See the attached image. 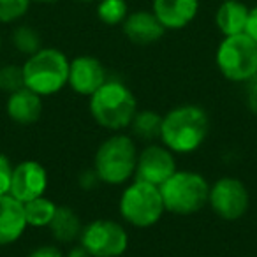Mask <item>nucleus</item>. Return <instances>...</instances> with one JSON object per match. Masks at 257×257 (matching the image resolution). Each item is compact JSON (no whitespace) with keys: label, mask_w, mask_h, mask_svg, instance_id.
I'll list each match as a JSON object with an SVG mask.
<instances>
[{"label":"nucleus","mask_w":257,"mask_h":257,"mask_svg":"<svg viewBox=\"0 0 257 257\" xmlns=\"http://www.w3.org/2000/svg\"><path fill=\"white\" fill-rule=\"evenodd\" d=\"M138 147L133 136L114 133L99 145L93 155V171L100 183L123 185L134 180L138 162Z\"/></svg>","instance_id":"nucleus-3"},{"label":"nucleus","mask_w":257,"mask_h":257,"mask_svg":"<svg viewBox=\"0 0 257 257\" xmlns=\"http://www.w3.org/2000/svg\"><path fill=\"white\" fill-rule=\"evenodd\" d=\"M245 34L250 37V39L257 43V6L248 8V18H246Z\"/></svg>","instance_id":"nucleus-29"},{"label":"nucleus","mask_w":257,"mask_h":257,"mask_svg":"<svg viewBox=\"0 0 257 257\" xmlns=\"http://www.w3.org/2000/svg\"><path fill=\"white\" fill-rule=\"evenodd\" d=\"M152 13L168 30H183L197 18L201 0H152Z\"/></svg>","instance_id":"nucleus-14"},{"label":"nucleus","mask_w":257,"mask_h":257,"mask_svg":"<svg viewBox=\"0 0 257 257\" xmlns=\"http://www.w3.org/2000/svg\"><path fill=\"white\" fill-rule=\"evenodd\" d=\"M62 0H32V4H39V6H53L58 4Z\"/></svg>","instance_id":"nucleus-31"},{"label":"nucleus","mask_w":257,"mask_h":257,"mask_svg":"<svg viewBox=\"0 0 257 257\" xmlns=\"http://www.w3.org/2000/svg\"><path fill=\"white\" fill-rule=\"evenodd\" d=\"M27 257H65L58 246L55 245H41L37 248H34Z\"/></svg>","instance_id":"nucleus-28"},{"label":"nucleus","mask_w":257,"mask_h":257,"mask_svg":"<svg viewBox=\"0 0 257 257\" xmlns=\"http://www.w3.org/2000/svg\"><path fill=\"white\" fill-rule=\"evenodd\" d=\"M78 182H79V187H81L83 190H93L100 183V180L92 168V169H86V171H81Z\"/></svg>","instance_id":"nucleus-27"},{"label":"nucleus","mask_w":257,"mask_h":257,"mask_svg":"<svg viewBox=\"0 0 257 257\" xmlns=\"http://www.w3.org/2000/svg\"><path fill=\"white\" fill-rule=\"evenodd\" d=\"M25 88V76H23V65L8 64L0 67V92L9 93L16 90Z\"/></svg>","instance_id":"nucleus-24"},{"label":"nucleus","mask_w":257,"mask_h":257,"mask_svg":"<svg viewBox=\"0 0 257 257\" xmlns=\"http://www.w3.org/2000/svg\"><path fill=\"white\" fill-rule=\"evenodd\" d=\"M43 97L27 86L9 93L6 102V113L11 118V121L18 125H32L39 121V118L43 116Z\"/></svg>","instance_id":"nucleus-16"},{"label":"nucleus","mask_w":257,"mask_h":257,"mask_svg":"<svg viewBox=\"0 0 257 257\" xmlns=\"http://www.w3.org/2000/svg\"><path fill=\"white\" fill-rule=\"evenodd\" d=\"M217 2H225V0H217Z\"/></svg>","instance_id":"nucleus-34"},{"label":"nucleus","mask_w":257,"mask_h":257,"mask_svg":"<svg viewBox=\"0 0 257 257\" xmlns=\"http://www.w3.org/2000/svg\"><path fill=\"white\" fill-rule=\"evenodd\" d=\"M83 227L85 225L81 224L79 215L69 206H58L53 218H51L50 225H48L53 239L58 243L78 241L83 232Z\"/></svg>","instance_id":"nucleus-18"},{"label":"nucleus","mask_w":257,"mask_h":257,"mask_svg":"<svg viewBox=\"0 0 257 257\" xmlns=\"http://www.w3.org/2000/svg\"><path fill=\"white\" fill-rule=\"evenodd\" d=\"M107 81V72L104 64L92 55H78L69 65V83L72 92L78 95L90 97Z\"/></svg>","instance_id":"nucleus-11"},{"label":"nucleus","mask_w":257,"mask_h":257,"mask_svg":"<svg viewBox=\"0 0 257 257\" xmlns=\"http://www.w3.org/2000/svg\"><path fill=\"white\" fill-rule=\"evenodd\" d=\"M71 60L58 48L43 46L23 62L25 86L41 97L62 92L69 83Z\"/></svg>","instance_id":"nucleus-4"},{"label":"nucleus","mask_w":257,"mask_h":257,"mask_svg":"<svg viewBox=\"0 0 257 257\" xmlns=\"http://www.w3.org/2000/svg\"><path fill=\"white\" fill-rule=\"evenodd\" d=\"M13 168H15V166L11 164L8 155L0 152V196L9 194L11 178H13Z\"/></svg>","instance_id":"nucleus-25"},{"label":"nucleus","mask_w":257,"mask_h":257,"mask_svg":"<svg viewBox=\"0 0 257 257\" xmlns=\"http://www.w3.org/2000/svg\"><path fill=\"white\" fill-rule=\"evenodd\" d=\"M121 32L136 46H150L164 37L166 29L152 13V9H136L131 11L121 23Z\"/></svg>","instance_id":"nucleus-13"},{"label":"nucleus","mask_w":257,"mask_h":257,"mask_svg":"<svg viewBox=\"0 0 257 257\" xmlns=\"http://www.w3.org/2000/svg\"><path fill=\"white\" fill-rule=\"evenodd\" d=\"M159 189L166 211L183 217L201 211L210 197V183L196 171H176Z\"/></svg>","instance_id":"nucleus-5"},{"label":"nucleus","mask_w":257,"mask_h":257,"mask_svg":"<svg viewBox=\"0 0 257 257\" xmlns=\"http://www.w3.org/2000/svg\"><path fill=\"white\" fill-rule=\"evenodd\" d=\"M65 257H92V255H90V253L86 252V248H85V246H83L81 243H79V245L72 246V248L69 250V252H67V255H65Z\"/></svg>","instance_id":"nucleus-30"},{"label":"nucleus","mask_w":257,"mask_h":257,"mask_svg":"<svg viewBox=\"0 0 257 257\" xmlns=\"http://www.w3.org/2000/svg\"><path fill=\"white\" fill-rule=\"evenodd\" d=\"M131 13L127 0H99L95 4V15L100 23L107 27H121Z\"/></svg>","instance_id":"nucleus-22"},{"label":"nucleus","mask_w":257,"mask_h":257,"mask_svg":"<svg viewBox=\"0 0 257 257\" xmlns=\"http://www.w3.org/2000/svg\"><path fill=\"white\" fill-rule=\"evenodd\" d=\"M176 169V159L175 154L164 145L150 143L138 154L136 162V173L134 180L147 182L152 185L161 187L166 180L171 178Z\"/></svg>","instance_id":"nucleus-10"},{"label":"nucleus","mask_w":257,"mask_h":257,"mask_svg":"<svg viewBox=\"0 0 257 257\" xmlns=\"http://www.w3.org/2000/svg\"><path fill=\"white\" fill-rule=\"evenodd\" d=\"M2 44H4V37H2V32H0V51H2Z\"/></svg>","instance_id":"nucleus-33"},{"label":"nucleus","mask_w":257,"mask_h":257,"mask_svg":"<svg viewBox=\"0 0 257 257\" xmlns=\"http://www.w3.org/2000/svg\"><path fill=\"white\" fill-rule=\"evenodd\" d=\"M32 8V0H0V25H16Z\"/></svg>","instance_id":"nucleus-23"},{"label":"nucleus","mask_w":257,"mask_h":257,"mask_svg":"<svg viewBox=\"0 0 257 257\" xmlns=\"http://www.w3.org/2000/svg\"><path fill=\"white\" fill-rule=\"evenodd\" d=\"M9 41H11L13 48L25 57H30L43 48V37H41L39 30L29 23H16L11 30Z\"/></svg>","instance_id":"nucleus-20"},{"label":"nucleus","mask_w":257,"mask_h":257,"mask_svg":"<svg viewBox=\"0 0 257 257\" xmlns=\"http://www.w3.org/2000/svg\"><path fill=\"white\" fill-rule=\"evenodd\" d=\"M48 171L37 161H22L13 168L9 194L22 203L32 201L46 194Z\"/></svg>","instance_id":"nucleus-12"},{"label":"nucleus","mask_w":257,"mask_h":257,"mask_svg":"<svg viewBox=\"0 0 257 257\" xmlns=\"http://www.w3.org/2000/svg\"><path fill=\"white\" fill-rule=\"evenodd\" d=\"M208 204L222 220L234 222L245 217L250 206V194L246 185L238 178L224 176L210 185Z\"/></svg>","instance_id":"nucleus-9"},{"label":"nucleus","mask_w":257,"mask_h":257,"mask_svg":"<svg viewBox=\"0 0 257 257\" xmlns=\"http://www.w3.org/2000/svg\"><path fill=\"white\" fill-rule=\"evenodd\" d=\"M23 208H25L27 224L32 225V227H48L55 211H57L58 204L55 201H51L50 197L41 196L23 203Z\"/></svg>","instance_id":"nucleus-21"},{"label":"nucleus","mask_w":257,"mask_h":257,"mask_svg":"<svg viewBox=\"0 0 257 257\" xmlns=\"http://www.w3.org/2000/svg\"><path fill=\"white\" fill-rule=\"evenodd\" d=\"M133 136L141 141L154 143L155 140H161V127H162V114L152 109L138 111L131 121Z\"/></svg>","instance_id":"nucleus-19"},{"label":"nucleus","mask_w":257,"mask_h":257,"mask_svg":"<svg viewBox=\"0 0 257 257\" xmlns=\"http://www.w3.org/2000/svg\"><path fill=\"white\" fill-rule=\"evenodd\" d=\"M210 133V116L201 106L182 104L162 116L161 143L173 154L199 150Z\"/></svg>","instance_id":"nucleus-1"},{"label":"nucleus","mask_w":257,"mask_h":257,"mask_svg":"<svg viewBox=\"0 0 257 257\" xmlns=\"http://www.w3.org/2000/svg\"><path fill=\"white\" fill-rule=\"evenodd\" d=\"M246 18H248V6L243 0H225L218 2L213 20L222 37H229L245 34Z\"/></svg>","instance_id":"nucleus-17"},{"label":"nucleus","mask_w":257,"mask_h":257,"mask_svg":"<svg viewBox=\"0 0 257 257\" xmlns=\"http://www.w3.org/2000/svg\"><path fill=\"white\" fill-rule=\"evenodd\" d=\"M215 64L227 81H250L257 76V43L246 34L222 37L215 51Z\"/></svg>","instance_id":"nucleus-7"},{"label":"nucleus","mask_w":257,"mask_h":257,"mask_svg":"<svg viewBox=\"0 0 257 257\" xmlns=\"http://www.w3.org/2000/svg\"><path fill=\"white\" fill-rule=\"evenodd\" d=\"M79 243L92 257H120L128 248V232L109 218H97L83 227Z\"/></svg>","instance_id":"nucleus-8"},{"label":"nucleus","mask_w":257,"mask_h":257,"mask_svg":"<svg viewBox=\"0 0 257 257\" xmlns=\"http://www.w3.org/2000/svg\"><path fill=\"white\" fill-rule=\"evenodd\" d=\"M88 99V109L93 121L106 131L120 133L128 128L134 114L138 113V100L133 90L118 79H107Z\"/></svg>","instance_id":"nucleus-2"},{"label":"nucleus","mask_w":257,"mask_h":257,"mask_svg":"<svg viewBox=\"0 0 257 257\" xmlns=\"http://www.w3.org/2000/svg\"><path fill=\"white\" fill-rule=\"evenodd\" d=\"M120 215L133 227H152L162 218L166 211L161 189L147 182L134 180L123 189L118 203Z\"/></svg>","instance_id":"nucleus-6"},{"label":"nucleus","mask_w":257,"mask_h":257,"mask_svg":"<svg viewBox=\"0 0 257 257\" xmlns=\"http://www.w3.org/2000/svg\"><path fill=\"white\" fill-rule=\"evenodd\" d=\"M29 227L23 203L11 194L0 196V246L13 245Z\"/></svg>","instance_id":"nucleus-15"},{"label":"nucleus","mask_w":257,"mask_h":257,"mask_svg":"<svg viewBox=\"0 0 257 257\" xmlns=\"http://www.w3.org/2000/svg\"><path fill=\"white\" fill-rule=\"evenodd\" d=\"M76 2H79V4H97L99 0H76Z\"/></svg>","instance_id":"nucleus-32"},{"label":"nucleus","mask_w":257,"mask_h":257,"mask_svg":"<svg viewBox=\"0 0 257 257\" xmlns=\"http://www.w3.org/2000/svg\"><path fill=\"white\" fill-rule=\"evenodd\" d=\"M246 107L250 109V113L257 116V76H253L250 81H246Z\"/></svg>","instance_id":"nucleus-26"}]
</instances>
